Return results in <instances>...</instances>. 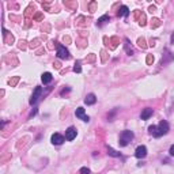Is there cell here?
I'll use <instances>...</instances> for the list:
<instances>
[{
    "instance_id": "9",
    "label": "cell",
    "mask_w": 174,
    "mask_h": 174,
    "mask_svg": "<svg viewBox=\"0 0 174 174\" xmlns=\"http://www.w3.org/2000/svg\"><path fill=\"white\" fill-rule=\"evenodd\" d=\"M41 80H42L44 85H49V83L53 80V76H52L50 72H44L42 76H41Z\"/></svg>"
},
{
    "instance_id": "11",
    "label": "cell",
    "mask_w": 174,
    "mask_h": 174,
    "mask_svg": "<svg viewBox=\"0 0 174 174\" xmlns=\"http://www.w3.org/2000/svg\"><path fill=\"white\" fill-rule=\"evenodd\" d=\"M152 113H154V110L151 108H146L143 112H141V120H148V118L152 116Z\"/></svg>"
},
{
    "instance_id": "7",
    "label": "cell",
    "mask_w": 174,
    "mask_h": 174,
    "mask_svg": "<svg viewBox=\"0 0 174 174\" xmlns=\"http://www.w3.org/2000/svg\"><path fill=\"white\" fill-rule=\"evenodd\" d=\"M146 155H147V148H146V146H139L137 148H136V151H135V156L137 159H143V158H146Z\"/></svg>"
},
{
    "instance_id": "13",
    "label": "cell",
    "mask_w": 174,
    "mask_h": 174,
    "mask_svg": "<svg viewBox=\"0 0 174 174\" xmlns=\"http://www.w3.org/2000/svg\"><path fill=\"white\" fill-rule=\"evenodd\" d=\"M108 154H109V155H112V156H114V158H118V156H121V154L117 152V151H114L112 147H108Z\"/></svg>"
},
{
    "instance_id": "2",
    "label": "cell",
    "mask_w": 174,
    "mask_h": 174,
    "mask_svg": "<svg viewBox=\"0 0 174 174\" xmlns=\"http://www.w3.org/2000/svg\"><path fill=\"white\" fill-rule=\"evenodd\" d=\"M133 136H135V135H133L132 130H128V129L124 130V132L120 135V139H118V143H120V146H121V147L128 146L129 141L133 139Z\"/></svg>"
},
{
    "instance_id": "19",
    "label": "cell",
    "mask_w": 174,
    "mask_h": 174,
    "mask_svg": "<svg viewBox=\"0 0 174 174\" xmlns=\"http://www.w3.org/2000/svg\"><path fill=\"white\" fill-rule=\"evenodd\" d=\"M36 114H37V109H34L33 112L30 113V117H33V116H36Z\"/></svg>"
},
{
    "instance_id": "20",
    "label": "cell",
    "mask_w": 174,
    "mask_h": 174,
    "mask_svg": "<svg viewBox=\"0 0 174 174\" xmlns=\"http://www.w3.org/2000/svg\"><path fill=\"white\" fill-rule=\"evenodd\" d=\"M147 61H148V63H151V61H154V57H151V56H148V59H147Z\"/></svg>"
},
{
    "instance_id": "15",
    "label": "cell",
    "mask_w": 174,
    "mask_h": 174,
    "mask_svg": "<svg viewBox=\"0 0 174 174\" xmlns=\"http://www.w3.org/2000/svg\"><path fill=\"white\" fill-rule=\"evenodd\" d=\"M125 49H127V53H128V54L133 53L132 48H129V40H127V38H125Z\"/></svg>"
},
{
    "instance_id": "12",
    "label": "cell",
    "mask_w": 174,
    "mask_h": 174,
    "mask_svg": "<svg viewBox=\"0 0 174 174\" xmlns=\"http://www.w3.org/2000/svg\"><path fill=\"white\" fill-rule=\"evenodd\" d=\"M128 14H129V8L127 5H123L120 8V11H118V16H128Z\"/></svg>"
},
{
    "instance_id": "18",
    "label": "cell",
    "mask_w": 174,
    "mask_h": 174,
    "mask_svg": "<svg viewBox=\"0 0 174 174\" xmlns=\"http://www.w3.org/2000/svg\"><path fill=\"white\" fill-rule=\"evenodd\" d=\"M169 154H170V156H174V144L172 147H170V150H169Z\"/></svg>"
},
{
    "instance_id": "3",
    "label": "cell",
    "mask_w": 174,
    "mask_h": 174,
    "mask_svg": "<svg viewBox=\"0 0 174 174\" xmlns=\"http://www.w3.org/2000/svg\"><path fill=\"white\" fill-rule=\"evenodd\" d=\"M57 57L61 60H67L69 59V52L67 50L65 46L63 45H57Z\"/></svg>"
},
{
    "instance_id": "10",
    "label": "cell",
    "mask_w": 174,
    "mask_h": 174,
    "mask_svg": "<svg viewBox=\"0 0 174 174\" xmlns=\"http://www.w3.org/2000/svg\"><path fill=\"white\" fill-rule=\"evenodd\" d=\"M97 102V97H95V94H87L86 98H85V103L86 105H94V103Z\"/></svg>"
},
{
    "instance_id": "21",
    "label": "cell",
    "mask_w": 174,
    "mask_h": 174,
    "mask_svg": "<svg viewBox=\"0 0 174 174\" xmlns=\"http://www.w3.org/2000/svg\"><path fill=\"white\" fill-rule=\"evenodd\" d=\"M172 42L174 44V34H173V36H172Z\"/></svg>"
},
{
    "instance_id": "16",
    "label": "cell",
    "mask_w": 174,
    "mask_h": 174,
    "mask_svg": "<svg viewBox=\"0 0 174 174\" xmlns=\"http://www.w3.org/2000/svg\"><path fill=\"white\" fill-rule=\"evenodd\" d=\"M74 71H75V72H78V74H80V72H82V67H80V63H79V61H76V63H75Z\"/></svg>"
},
{
    "instance_id": "17",
    "label": "cell",
    "mask_w": 174,
    "mask_h": 174,
    "mask_svg": "<svg viewBox=\"0 0 174 174\" xmlns=\"http://www.w3.org/2000/svg\"><path fill=\"white\" fill-rule=\"evenodd\" d=\"M80 174H90V170L87 167H82L80 169Z\"/></svg>"
},
{
    "instance_id": "6",
    "label": "cell",
    "mask_w": 174,
    "mask_h": 174,
    "mask_svg": "<svg viewBox=\"0 0 174 174\" xmlns=\"http://www.w3.org/2000/svg\"><path fill=\"white\" fill-rule=\"evenodd\" d=\"M75 116H76L78 118H80V120L86 121V123H89V121H90V117L86 114V112H85V109H83V108H78L76 112H75Z\"/></svg>"
},
{
    "instance_id": "5",
    "label": "cell",
    "mask_w": 174,
    "mask_h": 174,
    "mask_svg": "<svg viewBox=\"0 0 174 174\" xmlns=\"http://www.w3.org/2000/svg\"><path fill=\"white\" fill-rule=\"evenodd\" d=\"M50 140H52V143L56 144V146H61V144L65 141V137L63 135H60V133H53Z\"/></svg>"
},
{
    "instance_id": "4",
    "label": "cell",
    "mask_w": 174,
    "mask_h": 174,
    "mask_svg": "<svg viewBox=\"0 0 174 174\" xmlns=\"http://www.w3.org/2000/svg\"><path fill=\"white\" fill-rule=\"evenodd\" d=\"M42 87H36V90H34V92H33V95H31V98H30V105H36L37 103V101L40 99V97L42 95Z\"/></svg>"
},
{
    "instance_id": "14",
    "label": "cell",
    "mask_w": 174,
    "mask_h": 174,
    "mask_svg": "<svg viewBox=\"0 0 174 174\" xmlns=\"http://www.w3.org/2000/svg\"><path fill=\"white\" fill-rule=\"evenodd\" d=\"M108 21H109V16H108V15H103L102 18H99V19H98L97 25H98V26H102V25H105V23L108 22Z\"/></svg>"
},
{
    "instance_id": "8",
    "label": "cell",
    "mask_w": 174,
    "mask_h": 174,
    "mask_svg": "<svg viewBox=\"0 0 174 174\" xmlns=\"http://www.w3.org/2000/svg\"><path fill=\"white\" fill-rule=\"evenodd\" d=\"M76 135H78V132H76V129L74 128V127H69L68 129L65 130V139L67 140H74L75 137H76Z\"/></svg>"
},
{
    "instance_id": "1",
    "label": "cell",
    "mask_w": 174,
    "mask_h": 174,
    "mask_svg": "<svg viewBox=\"0 0 174 174\" xmlns=\"http://www.w3.org/2000/svg\"><path fill=\"white\" fill-rule=\"evenodd\" d=\"M169 123L167 121H165V120H162L161 123L158 124V125H151L148 128L150 130V133H151L152 136H155V137H161V136H163V135H166L167 132H169Z\"/></svg>"
}]
</instances>
